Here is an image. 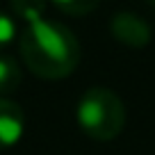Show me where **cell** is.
<instances>
[{"label":"cell","instance_id":"6da1fadb","mask_svg":"<svg viewBox=\"0 0 155 155\" xmlns=\"http://www.w3.org/2000/svg\"><path fill=\"white\" fill-rule=\"evenodd\" d=\"M21 57L34 75L44 80H62L80 64V41L57 21L39 18L28 23L18 39Z\"/></svg>","mask_w":155,"mask_h":155},{"label":"cell","instance_id":"7a4b0ae2","mask_svg":"<svg viewBox=\"0 0 155 155\" xmlns=\"http://www.w3.org/2000/svg\"><path fill=\"white\" fill-rule=\"evenodd\" d=\"M78 123L87 137L96 141H112L126 126V105L121 96L107 87H91L78 103Z\"/></svg>","mask_w":155,"mask_h":155},{"label":"cell","instance_id":"3957f363","mask_svg":"<svg viewBox=\"0 0 155 155\" xmlns=\"http://www.w3.org/2000/svg\"><path fill=\"white\" fill-rule=\"evenodd\" d=\"M112 37L126 48H146L150 44V25L132 12H119L110 21Z\"/></svg>","mask_w":155,"mask_h":155},{"label":"cell","instance_id":"277c9868","mask_svg":"<svg viewBox=\"0 0 155 155\" xmlns=\"http://www.w3.org/2000/svg\"><path fill=\"white\" fill-rule=\"evenodd\" d=\"M25 132V114L18 103L0 98V150L12 148Z\"/></svg>","mask_w":155,"mask_h":155},{"label":"cell","instance_id":"5b68a950","mask_svg":"<svg viewBox=\"0 0 155 155\" xmlns=\"http://www.w3.org/2000/svg\"><path fill=\"white\" fill-rule=\"evenodd\" d=\"M23 80V71L21 64L14 57H0V96H9L12 91H16Z\"/></svg>","mask_w":155,"mask_h":155},{"label":"cell","instance_id":"8992f818","mask_svg":"<svg viewBox=\"0 0 155 155\" xmlns=\"http://www.w3.org/2000/svg\"><path fill=\"white\" fill-rule=\"evenodd\" d=\"M9 7L14 12V16H18L28 25V23H34V21L44 18L48 0H9Z\"/></svg>","mask_w":155,"mask_h":155},{"label":"cell","instance_id":"52a82bcc","mask_svg":"<svg viewBox=\"0 0 155 155\" xmlns=\"http://www.w3.org/2000/svg\"><path fill=\"white\" fill-rule=\"evenodd\" d=\"M50 2L68 16H84L96 9L101 0H50Z\"/></svg>","mask_w":155,"mask_h":155},{"label":"cell","instance_id":"ba28073f","mask_svg":"<svg viewBox=\"0 0 155 155\" xmlns=\"http://www.w3.org/2000/svg\"><path fill=\"white\" fill-rule=\"evenodd\" d=\"M16 39V21L12 14H7L5 9H0V50L7 48Z\"/></svg>","mask_w":155,"mask_h":155},{"label":"cell","instance_id":"9c48e42d","mask_svg":"<svg viewBox=\"0 0 155 155\" xmlns=\"http://www.w3.org/2000/svg\"><path fill=\"white\" fill-rule=\"evenodd\" d=\"M148 5H150V7H155V0H148Z\"/></svg>","mask_w":155,"mask_h":155}]
</instances>
